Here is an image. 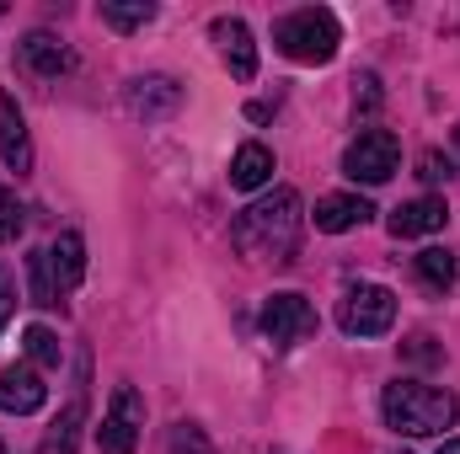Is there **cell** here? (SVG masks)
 Wrapping results in <instances>:
<instances>
[{"instance_id": "cell-3", "label": "cell", "mask_w": 460, "mask_h": 454, "mask_svg": "<svg viewBox=\"0 0 460 454\" xmlns=\"http://www.w3.org/2000/svg\"><path fill=\"white\" fill-rule=\"evenodd\" d=\"M273 43H279V54L295 59V65H332V54H338V43H343V27H338V16H332L327 5H300V11H289V16H279Z\"/></svg>"}, {"instance_id": "cell-17", "label": "cell", "mask_w": 460, "mask_h": 454, "mask_svg": "<svg viewBox=\"0 0 460 454\" xmlns=\"http://www.w3.org/2000/svg\"><path fill=\"white\" fill-rule=\"evenodd\" d=\"M81 423H86V396H75V401L54 417V428H49V439H43L38 454H75V444H81Z\"/></svg>"}, {"instance_id": "cell-7", "label": "cell", "mask_w": 460, "mask_h": 454, "mask_svg": "<svg viewBox=\"0 0 460 454\" xmlns=\"http://www.w3.org/2000/svg\"><path fill=\"white\" fill-rule=\"evenodd\" d=\"M262 332H268V342H279V347L305 342L311 332H316V310H311V300L295 294V289L273 294V300L262 305Z\"/></svg>"}, {"instance_id": "cell-15", "label": "cell", "mask_w": 460, "mask_h": 454, "mask_svg": "<svg viewBox=\"0 0 460 454\" xmlns=\"http://www.w3.org/2000/svg\"><path fill=\"white\" fill-rule=\"evenodd\" d=\"M22 65L38 70V75H65L75 59H70V48H65L54 32H27V38H22Z\"/></svg>"}, {"instance_id": "cell-10", "label": "cell", "mask_w": 460, "mask_h": 454, "mask_svg": "<svg viewBox=\"0 0 460 454\" xmlns=\"http://www.w3.org/2000/svg\"><path fill=\"white\" fill-rule=\"evenodd\" d=\"M43 401H49V385H43V374H38L32 363H11V369H0V412L27 417V412H38Z\"/></svg>"}, {"instance_id": "cell-19", "label": "cell", "mask_w": 460, "mask_h": 454, "mask_svg": "<svg viewBox=\"0 0 460 454\" xmlns=\"http://www.w3.org/2000/svg\"><path fill=\"white\" fill-rule=\"evenodd\" d=\"M150 16H155V5H150V0H134V5L102 0V22H108V27H118V32H139Z\"/></svg>"}, {"instance_id": "cell-28", "label": "cell", "mask_w": 460, "mask_h": 454, "mask_svg": "<svg viewBox=\"0 0 460 454\" xmlns=\"http://www.w3.org/2000/svg\"><path fill=\"white\" fill-rule=\"evenodd\" d=\"M0 454H5V444H0Z\"/></svg>"}, {"instance_id": "cell-6", "label": "cell", "mask_w": 460, "mask_h": 454, "mask_svg": "<svg viewBox=\"0 0 460 454\" xmlns=\"http://www.w3.org/2000/svg\"><path fill=\"white\" fill-rule=\"evenodd\" d=\"M139 428H145V396L134 385H118L108 412H102V428H97V450L102 454H134L139 444Z\"/></svg>"}, {"instance_id": "cell-2", "label": "cell", "mask_w": 460, "mask_h": 454, "mask_svg": "<svg viewBox=\"0 0 460 454\" xmlns=\"http://www.w3.org/2000/svg\"><path fill=\"white\" fill-rule=\"evenodd\" d=\"M380 412H385V423H391L396 433H407V439H434V433H445L460 417V401L450 390H439V385L396 380V385H385Z\"/></svg>"}, {"instance_id": "cell-13", "label": "cell", "mask_w": 460, "mask_h": 454, "mask_svg": "<svg viewBox=\"0 0 460 454\" xmlns=\"http://www.w3.org/2000/svg\"><path fill=\"white\" fill-rule=\"evenodd\" d=\"M450 220V209H445V198H412V204H402L396 214H391V235L396 240H407V235H434V230H445Z\"/></svg>"}, {"instance_id": "cell-23", "label": "cell", "mask_w": 460, "mask_h": 454, "mask_svg": "<svg viewBox=\"0 0 460 454\" xmlns=\"http://www.w3.org/2000/svg\"><path fill=\"white\" fill-rule=\"evenodd\" d=\"M22 220H27V214H22V204H16L11 193H0V246L22 235Z\"/></svg>"}, {"instance_id": "cell-11", "label": "cell", "mask_w": 460, "mask_h": 454, "mask_svg": "<svg viewBox=\"0 0 460 454\" xmlns=\"http://www.w3.org/2000/svg\"><path fill=\"white\" fill-rule=\"evenodd\" d=\"M0 155H5V166L22 177V171H32V144H27V118L16 108V97L11 92H0Z\"/></svg>"}, {"instance_id": "cell-27", "label": "cell", "mask_w": 460, "mask_h": 454, "mask_svg": "<svg viewBox=\"0 0 460 454\" xmlns=\"http://www.w3.org/2000/svg\"><path fill=\"white\" fill-rule=\"evenodd\" d=\"M456 150H460V123H456Z\"/></svg>"}, {"instance_id": "cell-8", "label": "cell", "mask_w": 460, "mask_h": 454, "mask_svg": "<svg viewBox=\"0 0 460 454\" xmlns=\"http://www.w3.org/2000/svg\"><path fill=\"white\" fill-rule=\"evenodd\" d=\"M215 43H220V59L235 81H252L257 75V43H252V27L241 16H215Z\"/></svg>"}, {"instance_id": "cell-22", "label": "cell", "mask_w": 460, "mask_h": 454, "mask_svg": "<svg viewBox=\"0 0 460 454\" xmlns=\"http://www.w3.org/2000/svg\"><path fill=\"white\" fill-rule=\"evenodd\" d=\"M166 450H172V454H215V444H209V433H204L199 423H177Z\"/></svg>"}, {"instance_id": "cell-5", "label": "cell", "mask_w": 460, "mask_h": 454, "mask_svg": "<svg viewBox=\"0 0 460 454\" xmlns=\"http://www.w3.org/2000/svg\"><path fill=\"white\" fill-rule=\"evenodd\" d=\"M338 321L348 337H385L396 327V294L385 284H358V289H348Z\"/></svg>"}, {"instance_id": "cell-20", "label": "cell", "mask_w": 460, "mask_h": 454, "mask_svg": "<svg viewBox=\"0 0 460 454\" xmlns=\"http://www.w3.org/2000/svg\"><path fill=\"white\" fill-rule=\"evenodd\" d=\"M22 347H27V363H32V369H54V363H59V337H54L49 327H27V332H22Z\"/></svg>"}, {"instance_id": "cell-24", "label": "cell", "mask_w": 460, "mask_h": 454, "mask_svg": "<svg viewBox=\"0 0 460 454\" xmlns=\"http://www.w3.org/2000/svg\"><path fill=\"white\" fill-rule=\"evenodd\" d=\"M11 316H16V273L0 267V332L11 327Z\"/></svg>"}, {"instance_id": "cell-26", "label": "cell", "mask_w": 460, "mask_h": 454, "mask_svg": "<svg viewBox=\"0 0 460 454\" xmlns=\"http://www.w3.org/2000/svg\"><path fill=\"white\" fill-rule=\"evenodd\" d=\"M439 454H460V439H445V444H439Z\"/></svg>"}, {"instance_id": "cell-25", "label": "cell", "mask_w": 460, "mask_h": 454, "mask_svg": "<svg viewBox=\"0 0 460 454\" xmlns=\"http://www.w3.org/2000/svg\"><path fill=\"white\" fill-rule=\"evenodd\" d=\"M445 171H450V166H445V161H439V155H423V177H429V182H439V177H445Z\"/></svg>"}, {"instance_id": "cell-4", "label": "cell", "mask_w": 460, "mask_h": 454, "mask_svg": "<svg viewBox=\"0 0 460 454\" xmlns=\"http://www.w3.org/2000/svg\"><path fill=\"white\" fill-rule=\"evenodd\" d=\"M396 166H402V144H396L391 128H364V134L343 150V171L353 177V182H369V188L391 182Z\"/></svg>"}, {"instance_id": "cell-9", "label": "cell", "mask_w": 460, "mask_h": 454, "mask_svg": "<svg viewBox=\"0 0 460 454\" xmlns=\"http://www.w3.org/2000/svg\"><path fill=\"white\" fill-rule=\"evenodd\" d=\"M123 102L134 118H172L182 108V86L172 75H139V81H128Z\"/></svg>"}, {"instance_id": "cell-18", "label": "cell", "mask_w": 460, "mask_h": 454, "mask_svg": "<svg viewBox=\"0 0 460 454\" xmlns=\"http://www.w3.org/2000/svg\"><path fill=\"white\" fill-rule=\"evenodd\" d=\"M456 257H450V251H439V246H429V251H418V278H423V284H429V289H439V294H445V289H456Z\"/></svg>"}, {"instance_id": "cell-1", "label": "cell", "mask_w": 460, "mask_h": 454, "mask_svg": "<svg viewBox=\"0 0 460 454\" xmlns=\"http://www.w3.org/2000/svg\"><path fill=\"white\" fill-rule=\"evenodd\" d=\"M300 193L295 188H273L262 193L252 209H241V220L230 225V240L246 262H295V246H300Z\"/></svg>"}, {"instance_id": "cell-12", "label": "cell", "mask_w": 460, "mask_h": 454, "mask_svg": "<svg viewBox=\"0 0 460 454\" xmlns=\"http://www.w3.org/2000/svg\"><path fill=\"white\" fill-rule=\"evenodd\" d=\"M43 262H49V278H54V289L59 294H70L81 278H86V240L75 235V230H65L49 251H43Z\"/></svg>"}, {"instance_id": "cell-14", "label": "cell", "mask_w": 460, "mask_h": 454, "mask_svg": "<svg viewBox=\"0 0 460 454\" xmlns=\"http://www.w3.org/2000/svg\"><path fill=\"white\" fill-rule=\"evenodd\" d=\"M369 214H375V209H369L358 193H332V198H322V204H316V230L343 235V230H358Z\"/></svg>"}, {"instance_id": "cell-16", "label": "cell", "mask_w": 460, "mask_h": 454, "mask_svg": "<svg viewBox=\"0 0 460 454\" xmlns=\"http://www.w3.org/2000/svg\"><path fill=\"white\" fill-rule=\"evenodd\" d=\"M268 182H273V150H268V144H241L235 161H230V188L257 193V188H268Z\"/></svg>"}, {"instance_id": "cell-21", "label": "cell", "mask_w": 460, "mask_h": 454, "mask_svg": "<svg viewBox=\"0 0 460 454\" xmlns=\"http://www.w3.org/2000/svg\"><path fill=\"white\" fill-rule=\"evenodd\" d=\"M27 284H32V305H43V310H54V305H59V289H54V278H49L43 251H32V257H27Z\"/></svg>"}]
</instances>
